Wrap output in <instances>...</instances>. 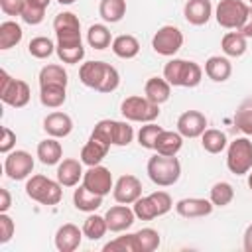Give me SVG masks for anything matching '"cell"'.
Wrapping results in <instances>:
<instances>
[{"label": "cell", "mask_w": 252, "mask_h": 252, "mask_svg": "<svg viewBox=\"0 0 252 252\" xmlns=\"http://www.w3.org/2000/svg\"><path fill=\"white\" fill-rule=\"evenodd\" d=\"M49 4H51V0H26V6L22 10V20L26 24H30V26L41 24Z\"/></svg>", "instance_id": "cell-30"}, {"label": "cell", "mask_w": 252, "mask_h": 252, "mask_svg": "<svg viewBox=\"0 0 252 252\" xmlns=\"http://www.w3.org/2000/svg\"><path fill=\"white\" fill-rule=\"evenodd\" d=\"M183 146V136L173 130H161L156 140V152L161 156H177V152Z\"/></svg>", "instance_id": "cell-24"}, {"label": "cell", "mask_w": 252, "mask_h": 252, "mask_svg": "<svg viewBox=\"0 0 252 252\" xmlns=\"http://www.w3.org/2000/svg\"><path fill=\"white\" fill-rule=\"evenodd\" d=\"M248 2H250V4H252V0H248Z\"/></svg>", "instance_id": "cell-56"}, {"label": "cell", "mask_w": 252, "mask_h": 252, "mask_svg": "<svg viewBox=\"0 0 252 252\" xmlns=\"http://www.w3.org/2000/svg\"><path fill=\"white\" fill-rule=\"evenodd\" d=\"M226 167L234 175H246L252 169V142L248 138H236L228 144Z\"/></svg>", "instance_id": "cell-8"}, {"label": "cell", "mask_w": 252, "mask_h": 252, "mask_svg": "<svg viewBox=\"0 0 252 252\" xmlns=\"http://www.w3.org/2000/svg\"><path fill=\"white\" fill-rule=\"evenodd\" d=\"M12 205V197H10V191L6 187H0V213H6Z\"/></svg>", "instance_id": "cell-51"}, {"label": "cell", "mask_w": 252, "mask_h": 252, "mask_svg": "<svg viewBox=\"0 0 252 252\" xmlns=\"http://www.w3.org/2000/svg\"><path fill=\"white\" fill-rule=\"evenodd\" d=\"M242 244H244V250H246V252H252V224H248V226H246Z\"/></svg>", "instance_id": "cell-53"}, {"label": "cell", "mask_w": 252, "mask_h": 252, "mask_svg": "<svg viewBox=\"0 0 252 252\" xmlns=\"http://www.w3.org/2000/svg\"><path fill=\"white\" fill-rule=\"evenodd\" d=\"M98 14L104 22L116 24L126 16V0H100Z\"/></svg>", "instance_id": "cell-32"}, {"label": "cell", "mask_w": 252, "mask_h": 252, "mask_svg": "<svg viewBox=\"0 0 252 252\" xmlns=\"http://www.w3.org/2000/svg\"><path fill=\"white\" fill-rule=\"evenodd\" d=\"M161 130H163L161 126H158V124H154V122H148V124L142 126L140 132H138V144H140L142 148H146V150H154V148H156V140H158V136H159Z\"/></svg>", "instance_id": "cell-43"}, {"label": "cell", "mask_w": 252, "mask_h": 252, "mask_svg": "<svg viewBox=\"0 0 252 252\" xmlns=\"http://www.w3.org/2000/svg\"><path fill=\"white\" fill-rule=\"evenodd\" d=\"M108 150H110V146H106L104 142H98L94 138H89V142L81 148V161L85 165H89V167L91 165H98L106 158Z\"/></svg>", "instance_id": "cell-26"}, {"label": "cell", "mask_w": 252, "mask_h": 252, "mask_svg": "<svg viewBox=\"0 0 252 252\" xmlns=\"http://www.w3.org/2000/svg\"><path fill=\"white\" fill-rule=\"evenodd\" d=\"M183 16L191 26H203L213 16L211 0H187L183 6Z\"/></svg>", "instance_id": "cell-18"}, {"label": "cell", "mask_w": 252, "mask_h": 252, "mask_svg": "<svg viewBox=\"0 0 252 252\" xmlns=\"http://www.w3.org/2000/svg\"><path fill=\"white\" fill-rule=\"evenodd\" d=\"M73 205L77 211H83V213H94L100 205H102V197L89 191L85 185H79L73 193Z\"/></svg>", "instance_id": "cell-27"}, {"label": "cell", "mask_w": 252, "mask_h": 252, "mask_svg": "<svg viewBox=\"0 0 252 252\" xmlns=\"http://www.w3.org/2000/svg\"><path fill=\"white\" fill-rule=\"evenodd\" d=\"M213 203L211 199H201V197H185L175 203V211L183 219H199L207 217L213 213Z\"/></svg>", "instance_id": "cell-15"}, {"label": "cell", "mask_w": 252, "mask_h": 252, "mask_svg": "<svg viewBox=\"0 0 252 252\" xmlns=\"http://www.w3.org/2000/svg\"><path fill=\"white\" fill-rule=\"evenodd\" d=\"M83 161L75 159V158H65L63 161L57 163V181L63 187H75L79 183V179H83Z\"/></svg>", "instance_id": "cell-20"}, {"label": "cell", "mask_w": 252, "mask_h": 252, "mask_svg": "<svg viewBox=\"0 0 252 252\" xmlns=\"http://www.w3.org/2000/svg\"><path fill=\"white\" fill-rule=\"evenodd\" d=\"M108 230V224H106V219L100 217V215H89L83 222V234L89 238V240H100Z\"/></svg>", "instance_id": "cell-36"}, {"label": "cell", "mask_w": 252, "mask_h": 252, "mask_svg": "<svg viewBox=\"0 0 252 252\" xmlns=\"http://www.w3.org/2000/svg\"><path fill=\"white\" fill-rule=\"evenodd\" d=\"M14 230H16L14 220L6 213H0V244L10 242L12 236H14Z\"/></svg>", "instance_id": "cell-48"}, {"label": "cell", "mask_w": 252, "mask_h": 252, "mask_svg": "<svg viewBox=\"0 0 252 252\" xmlns=\"http://www.w3.org/2000/svg\"><path fill=\"white\" fill-rule=\"evenodd\" d=\"M28 51H30V55L35 57V59H47V57L55 51V45H53V41H51L49 37L37 35V37H33V39L28 43Z\"/></svg>", "instance_id": "cell-40"}, {"label": "cell", "mask_w": 252, "mask_h": 252, "mask_svg": "<svg viewBox=\"0 0 252 252\" xmlns=\"http://www.w3.org/2000/svg\"><path fill=\"white\" fill-rule=\"evenodd\" d=\"M32 91L30 85L22 79H14L8 75V71H0V100L8 106L22 108L30 102Z\"/></svg>", "instance_id": "cell-6"}, {"label": "cell", "mask_w": 252, "mask_h": 252, "mask_svg": "<svg viewBox=\"0 0 252 252\" xmlns=\"http://www.w3.org/2000/svg\"><path fill=\"white\" fill-rule=\"evenodd\" d=\"M148 177L158 187H169L179 181L181 177V163L175 156H161L156 154L148 159Z\"/></svg>", "instance_id": "cell-3"}, {"label": "cell", "mask_w": 252, "mask_h": 252, "mask_svg": "<svg viewBox=\"0 0 252 252\" xmlns=\"http://www.w3.org/2000/svg\"><path fill=\"white\" fill-rule=\"evenodd\" d=\"M37 158L43 165H55L61 161V156H63V148L61 144L57 142V138H45L37 144Z\"/></svg>", "instance_id": "cell-25"}, {"label": "cell", "mask_w": 252, "mask_h": 252, "mask_svg": "<svg viewBox=\"0 0 252 252\" xmlns=\"http://www.w3.org/2000/svg\"><path fill=\"white\" fill-rule=\"evenodd\" d=\"M134 215L140 220H154L156 217H159V213H158V209H156V205H154L150 195L148 197H140L134 203Z\"/></svg>", "instance_id": "cell-44"}, {"label": "cell", "mask_w": 252, "mask_h": 252, "mask_svg": "<svg viewBox=\"0 0 252 252\" xmlns=\"http://www.w3.org/2000/svg\"><path fill=\"white\" fill-rule=\"evenodd\" d=\"M120 112L126 120L130 122H154L158 116H159V104L152 102L150 98L146 96H126L120 104Z\"/></svg>", "instance_id": "cell-7"}, {"label": "cell", "mask_w": 252, "mask_h": 252, "mask_svg": "<svg viewBox=\"0 0 252 252\" xmlns=\"http://www.w3.org/2000/svg\"><path fill=\"white\" fill-rule=\"evenodd\" d=\"M83 236H85L83 228H79L77 224H73V222L61 224L55 232V248L59 252H73L81 246Z\"/></svg>", "instance_id": "cell-16"}, {"label": "cell", "mask_w": 252, "mask_h": 252, "mask_svg": "<svg viewBox=\"0 0 252 252\" xmlns=\"http://www.w3.org/2000/svg\"><path fill=\"white\" fill-rule=\"evenodd\" d=\"M144 96L156 104H163L171 96V85L163 77H150L144 85Z\"/></svg>", "instance_id": "cell-21"}, {"label": "cell", "mask_w": 252, "mask_h": 252, "mask_svg": "<svg viewBox=\"0 0 252 252\" xmlns=\"http://www.w3.org/2000/svg\"><path fill=\"white\" fill-rule=\"evenodd\" d=\"M248 10L250 6L242 0H220L215 8V20L220 28L238 30L246 20Z\"/></svg>", "instance_id": "cell-9"}, {"label": "cell", "mask_w": 252, "mask_h": 252, "mask_svg": "<svg viewBox=\"0 0 252 252\" xmlns=\"http://www.w3.org/2000/svg\"><path fill=\"white\" fill-rule=\"evenodd\" d=\"M236 32H240L244 37H252V6H250V10H248V16H246L244 24H242Z\"/></svg>", "instance_id": "cell-52"}, {"label": "cell", "mask_w": 252, "mask_h": 252, "mask_svg": "<svg viewBox=\"0 0 252 252\" xmlns=\"http://www.w3.org/2000/svg\"><path fill=\"white\" fill-rule=\"evenodd\" d=\"M43 130L51 138H65L73 132V120L65 112H51L43 118Z\"/></svg>", "instance_id": "cell-19"}, {"label": "cell", "mask_w": 252, "mask_h": 252, "mask_svg": "<svg viewBox=\"0 0 252 252\" xmlns=\"http://www.w3.org/2000/svg\"><path fill=\"white\" fill-rule=\"evenodd\" d=\"M112 195H114V201L116 203H122V205H134L140 197H142V183L136 175H122L118 177V181L114 183V189H112Z\"/></svg>", "instance_id": "cell-13"}, {"label": "cell", "mask_w": 252, "mask_h": 252, "mask_svg": "<svg viewBox=\"0 0 252 252\" xmlns=\"http://www.w3.org/2000/svg\"><path fill=\"white\" fill-rule=\"evenodd\" d=\"M33 171V158L30 152L26 150H12L10 154H6L4 159V173L14 179V181H22L28 179Z\"/></svg>", "instance_id": "cell-11"}, {"label": "cell", "mask_w": 252, "mask_h": 252, "mask_svg": "<svg viewBox=\"0 0 252 252\" xmlns=\"http://www.w3.org/2000/svg\"><path fill=\"white\" fill-rule=\"evenodd\" d=\"M104 219H106V224H108L110 232H122V230H128L134 224L136 215H134V209H130V207L120 203V205L110 207L106 211Z\"/></svg>", "instance_id": "cell-17"}, {"label": "cell", "mask_w": 252, "mask_h": 252, "mask_svg": "<svg viewBox=\"0 0 252 252\" xmlns=\"http://www.w3.org/2000/svg\"><path fill=\"white\" fill-rule=\"evenodd\" d=\"M63 185L45 175H32L26 181V195L41 205H57L63 197Z\"/></svg>", "instance_id": "cell-4"}, {"label": "cell", "mask_w": 252, "mask_h": 252, "mask_svg": "<svg viewBox=\"0 0 252 252\" xmlns=\"http://www.w3.org/2000/svg\"><path fill=\"white\" fill-rule=\"evenodd\" d=\"M134 138V128L128 122L116 120L114 124V146H128Z\"/></svg>", "instance_id": "cell-45"}, {"label": "cell", "mask_w": 252, "mask_h": 252, "mask_svg": "<svg viewBox=\"0 0 252 252\" xmlns=\"http://www.w3.org/2000/svg\"><path fill=\"white\" fill-rule=\"evenodd\" d=\"M209 199L215 207H226L232 199H234V189L230 183L226 181H219L211 187V193H209Z\"/></svg>", "instance_id": "cell-37"}, {"label": "cell", "mask_w": 252, "mask_h": 252, "mask_svg": "<svg viewBox=\"0 0 252 252\" xmlns=\"http://www.w3.org/2000/svg\"><path fill=\"white\" fill-rule=\"evenodd\" d=\"M24 37L22 26L16 24L14 20H6L0 24V49H12L16 47Z\"/></svg>", "instance_id": "cell-29"}, {"label": "cell", "mask_w": 252, "mask_h": 252, "mask_svg": "<svg viewBox=\"0 0 252 252\" xmlns=\"http://www.w3.org/2000/svg\"><path fill=\"white\" fill-rule=\"evenodd\" d=\"M87 41L91 47L94 49H106L110 43H112V35H110V30L104 26V24H93L87 32Z\"/></svg>", "instance_id": "cell-34"}, {"label": "cell", "mask_w": 252, "mask_h": 252, "mask_svg": "<svg viewBox=\"0 0 252 252\" xmlns=\"http://www.w3.org/2000/svg\"><path fill=\"white\" fill-rule=\"evenodd\" d=\"M234 126L242 134L252 136V100H246L244 104H240V108L234 114Z\"/></svg>", "instance_id": "cell-42"}, {"label": "cell", "mask_w": 252, "mask_h": 252, "mask_svg": "<svg viewBox=\"0 0 252 252\" xmlns=\"http://www.w3.org/2000/svg\"><path fill=\"white\" fill-rule=\"evenodd\" d=\"M79 79L85 87L98 93H112L120 85L118 71L104 61H87L79 67Z\"/></svg>", "instance_id": "cell-1"}, {"label": "cell", "mask_w": 252, "mask_h": 252, "mask_svg": "<svg viewBox=\"0 0 252 252\" xmlns=\"http://www.w3.org/2000/svg\"><path fill=\"white\" fill-rule=\"evenodd\" d=\"M246 39L248 37H244L240 32H228V33L222 35L220 47H222L224 55H228V57H240V55L246 53V47H248L246 45Z\"/></svg>", "instance_id": "cell-31"}, {"label": "cell", "mask_w": 252, "mask_h": 252, "mask_svg": "<svg viewBox=\"0 0 252 252\" xmlns=\"http://www.w3.org/2000/svg\"><path fill=\"white\" fill-rule=\"evenodd\" d=\"M232 73V65L226 57L213 55L205 61V75L215 83H224Z\"/></svg>", "instance_id": "cell-22"}, {"label": "cell", "mask_w": 252, "mask_h": 252, "mask_svg": "<svg viewBox=\"0 0 252 252\" xmlns=\"http://www.w3.org/2000/svg\"><path fill=\"white\" fill-rule=\"evenodd\" d=\"M83 185H85L89 191H93V193L104 197V195L110 193V189H114L112 173H110L108 167H104V165H100V163H98V165H91V167L83 173Z\"/></svg>", "instance_id": "cell-12"}, {"label": "cell", "mask_w": 252, "mask_h": 252, "mask_svg": "<svg viewBox=\"0 0 252 252\" xmlns=\"http://www.w3.org/2000/svg\"><path fill=\"white\" fill-rule=\"evenodd\" d=\"M39 87H67V71L59 63H47L39 71Z\"/></svg>", "instance_id": "cell-28"}, {"label": "cell", "mask_w": 252, "mask_h": 252, "mask_svg": "<svg viewBox=\"0 0 252 252\" xmlns=\"http://www.w3.org/2000/svg\"><path fill=\"white\" fill-rule=\"evenodd\" d=\"M102 250L104 252H140L138 240H136V232L124 234V236H116L114 240L106 242Z\"/></svg>", "instance_id": "cell-38"}, {"label": "cell", "mask_w": 252, "mask_h": 252, "mask_svg": "<svg viewBox=\"0 0 252 252\" xmlns=\"http://www.w3.org/2000/svg\"><path fill=\"white\" fill-rule=\"evenodd\" d=\"M26 0H0V10L6 16H22Z\"/></svg>", "instance_id": "cell-49"}, {"label": "cell", "mask_w": 252, "mask_h": 252, "mask_svg": "<svg viewBox=\"0 0 252 252\" xmlns=\"http://www.w3.org/2000/svg\"><path fill=\"white\" fill-rule=\"evenodd\" d=\"M207 130V116L199 110H185L177 118V132L183 138H199Z\"/></svg>", "instance_id": "cell-14"}, {"label": "cell", "mask_w": 252, "mask_h": 252, "mask_svg": "<svg viewBox=\"0 0 252 252\" xmlns=\"http://www.w3.org/2000/svg\"><path fill=\"white\" fill-rule=\"evenodd\" d=\"M150 197H152V201H154V205H156V209H158L159 217L171 211L173 201H171L169 193H165V191H154V193H150Z\"/></svg>", "instance_id": "cell-47"}, {"label": "cell", "mask_w": 252, "mask_h": 252, "mask_svg": "<svg viewBox=\"0 0 252 252\" xmlns=\"http://www.w3.org/2000/svg\"><path fill=\"white\" fill-rule=\"evenodd\" d=\"M163 79L171 87H187L193 89L203 79V69L195 61L187 59H169L163 67Z\"/></svg>", "instance_id": "cell-2"}, {"label": "cell", "mask_w": 252, "mask_h": 252, "mask_svg": "<svg viewBox=\"0 0 252 252\" xmlns=\"http://www.w3.org/2000/svg\"><path fill=\"white\" fill-rule=\"evenodd\" d=\"M110 47H112V53L116 57H120V59H134L140 53V41L130 33L116 35L112 39Z\"/></svg>", "instance_id": "cell-23"}, {"label": "cell", "mask_w": 252, "mask_h": 252, "mask_svg": "<svg viewBox=\"0 0 252 252\" xmlns=\"http://www.w3.org/2000/svg\"><path fill=\"white\" fill-rule=\"evenodd\" d=\"M114 124H116V120H110V118L98 120L91 132V138L104 142L106 146H114Z\"/></svg>", "instance_id": "cell-41"}, {"label": "cell", "mask_w": 252, "mask_h": 252, "mask_svg": "<svg viewBox=\"0 0 252 252\" xmlns=\"http://www.w3.org/2000/svg\"><path fill=\"white\" fill-rule=\"evenodd\" d=\"M55 53L63 63L75 65L85 57V47H55Z\"/></svg>", "instance_id": "cell-46"}, {"label": "cell", "mask_w": 252, "mask_h": 252, "mask_svg": "<svg viewBox=\"0 0 252 252\" xmlns=\"http://www.w3.org/2000/svg\"><path fill=\"white\" fill-rule=\"evenodd\" d=\"M181 45H183V33L175 26H161L152 37V47L158 55L171 57L181 49Z\"/></svg>", "instance_id": "cell-10"}, {"label": "cell", "mask_w": 252, "mask_h": 252, "mask_svg": "<svg viewBox=\"0 0 252 252\" xmlns=\"http://www.w3.org/2000/svg\"><path fill=\"white\" fill-rule=\"evenodd\" d=\"M201 146L205 152L209 154H220L228 142H226V134L217 130V128H207L203 134H201Z\"/></svg>", "instance_id": "cell-33"}, {"label": "cell", "mask_w": 252, "mask_h": 252, "mask_svg": "<svg viewBox=\"0 0 252 252\" xmlns=\"http://www.w3.org/2000/svg\"><path fill=\"white\" fill-rule=\"evenodd\" d=\"M53 30L57 35L55 47H81V22L73 12H61L53 20Z\"/></svg>", "instance_id": "cell-5"}, {"label": "cell", "mask_w": 252, "mask_h": 252, "mask_svg": "<svg viewBox=\"0 0 252 252\" xmlns=\"http://www.w3.org/2000/svg\"><path fill=\"white\" fill-rule=\"evenodd\" d=\"M248 187H250V191H252V169L248 171Z\"/></svg>", "instance_id": "cell-54"}, {"label": "cell", "mask_w": 252, "mask_h": 252, "mask_svg": "<svg viewBox=\"0 0 252 252\" xmlns=\"http://www.w3.org/2000/svg\"><path fill=\"white\" fill-rule=\"evenodd\" d=\"M67 98V87H39V102L47 108H59Z\"/></svg>", "instance_id": "cell-35"}, {"label": "cell", "mask_w": 252, "mask_h": 252, "mask_svg": "<svg viewBox=\"0 0 252 252\" xmlns=\"http://www.w3.org/2000/svg\"><path fill=\"white\" fill-rule=\"evenodd\" d=\"M16 146V132L10 130L8 126L2 128V140H0V152L2 154H10Z\"/></svg>", "instance_id": "cell-50"}, {"label": "cell", "mask_w": 252, "mask_h": 252, "mask_svg": "<svg viewBox=\"0 0 252 252\" xmlns=\"http://www.w3.org/2000/svg\"><path fill=\"white\" fill-rule=\"evenodd\" d=\"M57 2H59V4H65V6H69V4H73L75 0H57Z\"/></svg>", "instance_id": "cell-55"}, {"label": "cell", "mask_w": 252, "mask_h": 252, "mask_svg": "<svg viewBox=\"0 0 252 252\" xmlns=\"http://www.w3.org/2000/svg\"><path fill=\"white\" fill-rule=\"evenodd\" d=\"M136 240H138V248L140 252H154L158 250L161 238H159V232L156 228H140L136 232Z\"/></svg>", "instance_id": "cell-39"}]
</instances>
